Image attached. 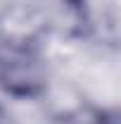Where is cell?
Returning a JSON list of instances; mask_svg holds the SVG:
<instances>
[{
    "instance_id": "7a4b0ae2",
    "label": "cell",
    "mask_w": 121,
    "mask_h": 124,
    "mask_svg": "<svg viewBox=\"0 0 121 124\" xmlns=\"http://www.w3.org/2000/svg\"><path fill=\"white\" fill-rule=\"evenodd\" d=\"M60 124H119V112L112 108L83 103L67 110L60 117Z\"/></svg>"
},
{
    "instance_id": "6da1fadb",
    "label": "cell",
    "mask_w": 121,
    "mask_h": 124,
    "mask_svg": "<svg viewBox=\"0 0 121 124\" xmlns=\"http://www.w3.org/2000/svg\"><path fill=\"white\" fill-rule=\"evenodd\" d=\"M47 86L50 67L43 46L26 33L0 36V91L14 100H38Z\"/></svg>"
},
{
    "instance_id": "3957f363",
    "label": "cell",
    "mask_w": 121,
    "mask_h": 124,
    "mask_svg": "<svg viewBox=\"0 0 121 124\" xmlns=\"http://www.w3.org/2000/svg\"><path fill=\"white\" fill-rule=\"evenodd\" d=\"M10 122V115H7V110H5V105L0 103V124H7Z\"/></svg>"
}]
</instances>
